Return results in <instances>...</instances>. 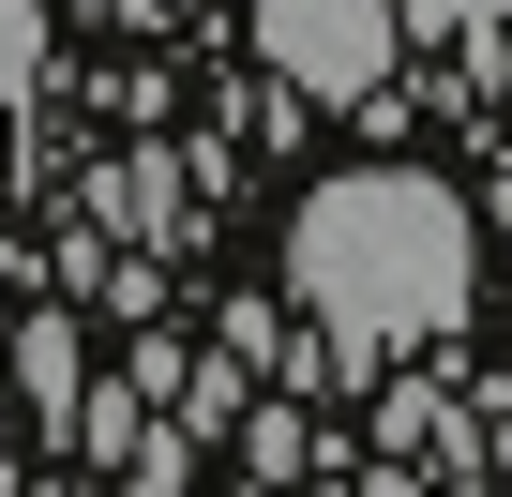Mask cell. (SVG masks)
Segmentation results:
<instances>
[{
	"instance_id": "cell-1",
	"label": "cell",
	"mask_w": 512,
	"mask_h": 497,
	"mask_svg": "<svg viewBox=\"0 0 512 497\" xmlns=\"http://www.w3.org/2000/svg\"><path fill=\"white\" fill-rule=\"evenodd\" d=\"M482 287V241H467V196L422 181V166H347L287 211V302L347 347H422L452 332Z\"/></svg>"
},
{
	"instance_id": "cell-2",
	"label": "cell",
	"mask_w": 512,
	"mask_h": 497,
	"mask_svg": "<svg viewBox=\"0 0 512 497\" xmlns=\"http://www.w3.org/2000/svg\"><path fill=\"white\" fill-rule=\"evenodd\" d=\"M407 46V0H256V61L317 106H377Z\"/></svg>"
},
{
	"instance_id": "cell-3",
	"label": "cell",
	"mask_w": 512,
	"mask_h": 497,
	"mask_svg": "<svg viewBox=\"0 0 512 497\" xmlns=\"http://www.w3.org/2000/svg\"><path fill=\"white\" fill-rule=\"evenodd\" d=\"M136 407H151V377H121V392H76V452H91V467H136V452H151V422H136Z\"/></svg>"
},
{
	"instance_id": "cell-4",
	"label": "cell",
	"mask_w": 512,
	"mask_h": 497,
	"mask_svg": "<svg viewBox=\"0 0 512 497\" xmlns=\"http://www.w3.org/2000/svg\"><path fill=\"white\" fill-rule=\"evenodd\" d=\"M16 362H31V407H46V422H76V332H61V317H31V332H16Z\"/></svg>"
},
{
	"instance_id": "cell-5",
	"label": "cell",
	"mask_w": 512,
	"mask_h": 497,
	"mask_svg": "<svg viewBox=\"0 0 512 497\" xmlns=\"http://www.w3.org/2000/svg\"><path fill=\"white\" fill-rule=\"evenodd\" d=\"M241 482H302V407H241Z\"/></svg>"
},
{
	"instance_id": "cell-6",
	"label": "cell",
	"mask_w": 512,
	"mask_h": 497,
	"mask_svg": "<svg viewBox=\"0 0 512 497\" xmlns=\"http://www.w3.org/2000/svg\"><path fill=\"white\" fill-rule=\"evenodd\" d=\"M46 76V0H0V106H31Z\"/></svg>"
},
{
	"instance_id": "cell-7",
	"label": "cell",
	"mask_w": 512,
	"mask_h": 497,
	"mask_svg": "<svg viewBox=\"0 0 512 497\" xmlns=\"http://www.w3.org/2000/svg\"><path fill=\"white\" fill-rule=\"evenodd\" d=\"M482 16H512V0H407V31H482Z\"/></svg>"
},
{
	"instance_id": "cell-8",
	"label": "cell",
	"mask_w": 512,
	"mask_h": 497,
	"mask_svg": "<svg viewBox=\"0 0 512 497\" xmlns=\"http://www.w3.org/2000/svg\"><path fill=\"white\" fill-rule=\"evenodd\" d=\"M0 347H16V332H0Z\"/></svg>"
}]
</instances>
